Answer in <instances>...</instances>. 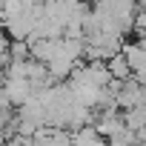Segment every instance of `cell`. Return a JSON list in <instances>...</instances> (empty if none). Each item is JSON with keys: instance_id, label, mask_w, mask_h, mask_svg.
I'll list each match as a JSON object with an SVG mask.
<instances>
[{"instance_id": "7a4b0ae2", "label": "cell", "mask_w": 146, "mask_h": 146, "mask_svg": "<svg viewBox=\"0 0 146 146\" xmlns=\"http://www.w3.org/2000/svg\"><path fill=\"white\" fill-rule=\"evenodd\" d=\"M106 69H109L112 80H117V83H123V80H129V78H132V72H129V63L123 60V54H120V52H117L115 57H109V60H106Z\"/></svg>"}, {"instance_id": "6da1fadb", "label": "cell", "mask_w": 146, "mask_h": 146, "mask_svg": "<svg viewBox=\"0 0 146 146\" xmlns=\"http://www.w3.org/2000/svg\"><path fill=\"white\" fill-rule=\"evenodd\" d=\"M72 146H106V137L95 126H83V129H75V135H72Z\"/></svg>"}]
</instances>
